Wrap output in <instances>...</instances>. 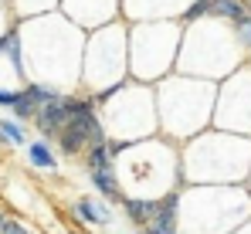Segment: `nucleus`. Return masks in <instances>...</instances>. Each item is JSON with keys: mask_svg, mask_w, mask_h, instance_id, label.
Here are the masks:
<instances>
[{"mask_svg": "<svg viewBox=\"0 0 251 234\" xmlns=\"http://www.w3.org/2000/svg\"><path fill=\"white\" fill-rule=\"evenodd\" d=\"M17 31H21L27 81L54 85L58 92H78L85 48L82 27H75L61 14H44V17H31V21H17Z\"/></svg>", "mask_w": 251, "mask_h": 234, "instance_id": "f257e3e1", "label": "nucleus"}, {"mask_svg": "<svg viewBox=\"0 0 251 234\" xmlns=\"http://www.w3.org/2000/svg\"><path fill=\"white\" fill-rule=\"evenodd\" d=\"M116 177L126 197H156L180 190L183 173H180V150L167 136H150L139 143H126L123 153L116 156Z\"/></svg>", "mask_w": 251, "mask_h": 234, "instance_id": "f03ea898", "label": "nucleus"}, {"mask_svg": "<svg viewBox=\"0 0 251 234\" xmlns=\"http://www.w3.org/2000/svg\"><path fill=\"white\" fill-rule=\"evenodd\" d=\"M99 99V119L105 122L109 139L119 143H139L150 136H160V119H156V95L153 85L126 78L123 85L95 95Z\"/></svg>", "mask_w": 251, "mask_h": 234, "instance_id": "7ed1b4c3", "label": "nucleus"}, {"mask_svg": "<svg viewBox=\"0 0 251 234\" xmlns=\"http://www.w3.org/2000/svg\"><path fill=\"white\" fill-rule=\"evenodd\" d=\"M129 78V24L112 21L105 27H95L85 34L82 48V75L78 88L102 95Z\"/></svg>", "mask_w": 251, "mask_h": 234, "instance_id": "20e7f679", "label": "nucleus"}, {"mask_svg": "<svg viewBox=\"0 0 251 234\" xmlns=\"http://www.w3.org/2000/svg\"><path fill=\"white\" fill-rule=\"evenodd\" d=\"M180 24L173 21H139L129 24V78L156 85L170 75L180 54Z\"/></svg>", "mask_w": 251, "mask_h": 234, "instance_id": "39448f33", "label": "nucleus"}, {"mask_svg": "<svg viewBox=\"0 0 251 234\" xmlns=\"http://www.w3.org/2000/svg\"><path fill=\"white\" fill-rule=\"evenodd\" d=\"M201 88V81H190L187 75H167L156 81L153 95H156V119H160V132L170 139H190L194 132H201V126L207 122L210 102H194V92Z\"/></svg>", "mask_w": 251, "mask_h": 234, "instance_id": "423d86ee", "label": "nucleus"}, {"mask_svg": "<svg viewBox=\"0 0 251 234\" xmlns=\"http://www.w3.org/2000/svg\"><path fill=\"white\" fill-rule=\"evenodd\" d=\"M109 139L105 132V122L99 119V112H85V116H72L54 136L58 143V153L68 156V159H82L88 146H102Z\"/></svg>", "mask_w": 251, "mask_h": 234, "instance_id": "0eeeda50", "label": "nucleus"}, {"mask_svg": "<svg viewBox=\"0 0 251 234\" xmlns=\"http://www.w3.org/2000/svg\"><path fill=\"white\" fill-rule=\"evenodd\" d=\"M58 10L82 31H95L119 21V0H61Z\"/></svg>", "mask_w": 251, "mask_h": 234, "instance_id": "6e6552de", "label": "nucleus"}, {"mask_svg": "<svg viewBox=\"0 0 251 234\" xmlns=\"http://www.w3.org/2000/svg\"><path fill=\"white\" fill-rule=\"evenodd\" d=\"M58 95H65V92H58L54 85H44V81H27L21 92H17V99H14V105H10V112L17 122H34V116L41 112L44 102H51V99H58Z\"/></svg>", "mask_w": 251, "mask_h": 234, "instance_id": "1a4fd4ad", "label": "nucleus"}, {"mask_svg": "<svg viewBox=\"0 0 251 234\" xmlns=\"http://www.w3.org/2000/svg\"><path fill=\"white\" fill-rule=\"evenodd\" d=\"M139 231L143 234H176L180 231V190H170V194L156 197L153 217H150V224H143Z\"/></svg>", "mask_w": 251, "mask_h": 234, "instance_id": "9d476101", "label": "nucleus"}, {"mask_svg": "<svg viewBox=\"0 0 251 234\" xmlns=\"http://www.w3.org/2000/svg\"><path fill=\"white\" fill-rule=\"evenodd\" d=\"M72 214L78 224H88V228H109L116 221V210L109 200H102L99 194H85V197H75L72 204Z\"/></svg>", "mask_w": 251, "mask_h": 234, "instance_id": "9b49d317", "label": "nucleus"}, {"mask_svg": "<svg viewBox=\"0 0 251 234\" xmlns=\"http://www.w3.org/2000/svg\"><path fill=\"white\" fill-rule=\"evenodd\" d=\"M68 119H72V112H68V105H65V95H58V99H51V102H44V105H41V112L34 116V129H38L41 139L54 143L58 129H61Z\"/></svg>", "mask_w": 251, "mask_h": 234, "instance_id": "f8f14e48", "label": "nucleus"}, {"mask_svg": "<svg viewBox=\"0 0 251 234\" xmlns=\"http://www.w3.org/2000/svg\"><path fill=\"white\" fill-rule=\"evenodd\" d=\"M24 163L31 166V170H41V173H58V166H61V156L54 150V143H48V139H27L24 146Z\"/></svg>", "mask_w": 251, "mask_h": 234, "instance_id": "ddd939ff", "label": "nucleus"}, {"mask_svg": "<svg viewBox=\"0 0 251 234\" xmlns=\"http://www.w3.org/2000/svg\"><path fill=\"white\" fill-rule=\"evenodd\" d=\"M88 180L95 183V194L102 197V200H109V204H123V187H119V177H116V170H95V173H88Z\"/></svg>", "mask_w": 251, "mask_h": 234, "instance_id": "4468645a", "label": "nucleus"}, {"mask_svg": "<svg viewBox=\"0 0 251 234\" xmlns=\"http://www.w3.org/2000/svg\"><path fill=\"white\" fill-rule=\"evenodd\" d=\"M153 204H156V200H146V197H123L119 210L126 214V221H129L132 228H143V224H150V217H153Z\"/></svg>", "mask_w": 251, "mask_h": 234, "instance_id": "2eb2a0df", "label": "nucleus"}, {"mask_svg": "<svg viewBox=\"0 0 251 234\" xmlns=\"http://www.w3.org/2000/svg\"><path fill=\"white\" fill-rule=\"evenodd\" d=\"M61 0H10V14L14 21H31V17H44L54 14Z\"/></svg>", "mask_w": 251, "mask_h": 234, "instance_id": "dca6fc26", "label": "nucleus"}, {"mask_svg": "<svg viewBox=\"0 0 251 234\" xmlns=\"http://www.w3.org/2000/svg\"><path fill=\"white\" fill-rule=\"evenodd\" d=\"M31 139V132L24 129V122H17V119H0V146L3 150H17V146H24Z\"/></svg>", "mask_w": 251, "mask_h": 234, "instance_id": "f3484780", "label": "nucleus"}, {"mask_svg": "<svg viewBox=\"0 0 251 234\" xmlns=\"http://www.w3.org/2000/svg\"><path fill=\"white\" fill-rule=\"evenodd\" d=\"M245 14V0H207V21H238Z\"/></svg>", "mask_w": 251, "mask_h": 234, "instance_id": "a211bd4d", "label": "nucleus"}, {"mask_svg": "<svg viewBox=\"0 0 251 234\" xmlns=\"http://www.w3.org/2000/svg\"><path fill=\"white\" fill-rule=\"evenodd\" d=\"M82 159H85V170H88V173H95V170H116V159H112V153H109L105 143H102V146H88Z\"/></svg>", "mask_w": 251, "mask_h": 234, "instance_id": "6ab92c4d", "label": "nucleus"}, {"mask_svg": "<svg viewBox=\"0 0 251 234\" xmlns=\"http://www.w3.org/2000/svg\"><path fill=\"white\" fill-rule=\"evenodd\" d=\"M234 38L241 48H251V10H245L238 21H234Z\"/></svg>", "mask_w": 251, "mask_h": 234, "instance_id": "aec40b11", "label": "nucleus"}, {"mask_svg": "<svg viewBox=\"0 0 251 234\" xmlns=\"http://www.w3.org/2000/svg\"><path fill=\"white\" fill-rule=\"evenodd\" d=\"M0 234H38L31 224H24V221H17V217H10L3 228H0Z\"/></svg>", "mask_w": 251, "mask_h": 234, "instance_id": "412c9836", "label": "nucleus"}, {"mask_svg": "<svg viewBox=\"0 0 251 234\" xmlns=\"http://www.w3.org/2000/svg\"><path fill=\"white\" fill-rule=\"evenodd\" d=\"M10 217H14V214H10V207H3V204H0V228H3Z\"/></svg>", "mask_w": 251, "mask_h": 234, "instance_id": "4be33fe9", "label": "nucleus"}, {"mask_svg": "<svg viewBox=\"0 0 251 234\" xmlns=\"http://www.w3.org/2000/svg\"><path fill=\"white\" fill-rule=\"evenodd\" d=\"M0 3H10V0H0Z\"/></svg>", "mask_w": 251, "mask_h": 234, "instance_id": "5701e85b", "label": "nucleus"}, {"mask_svg": "<svg viewBox=\"0 0 251 234\" xmlns=\"http://www.w3.org/2000/svg\"><path fill=\"white\" fill-rule=\"evenodd\" d=\"M176 234H187V231H176Z\"/></svg>", "mask_w": 251, "mask_h": 234, "instance_id": "b1692460", "label": "nucleus"}]
</instances>
